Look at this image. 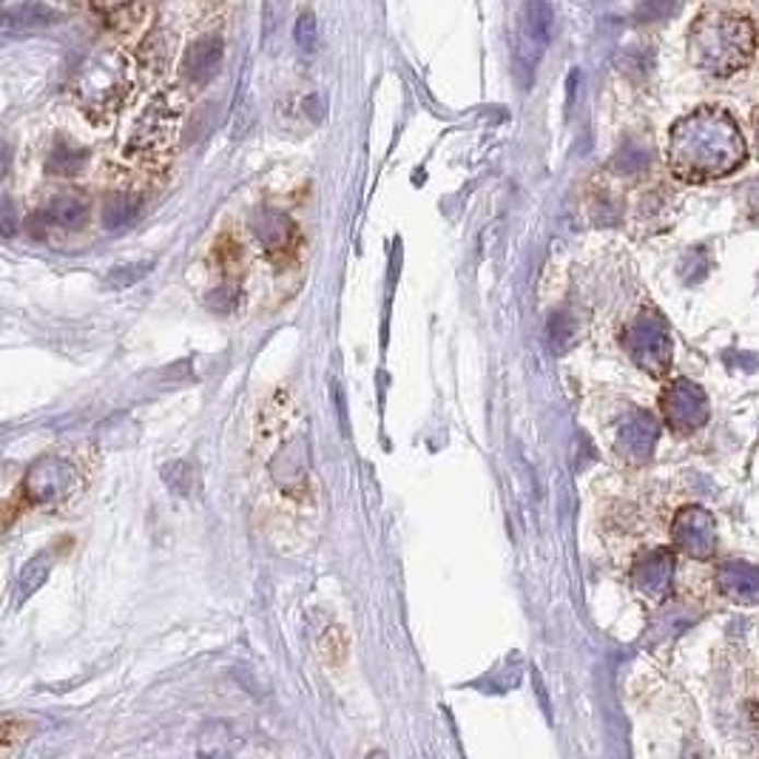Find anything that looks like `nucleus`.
<instances>
[{
    "label": "nucleus",
    "mask_w": 759,
    "mask_h": 759,
    "mask_svg": "<svg viewBox=\"0 0 759 759\" xmlns=\"http://www.w3.org/2000/svg\"><path fill=\"white\" fill-rule=\"evenodd\" d=\"M672 577H675V554L668 549H649L634 563V586L640 595L661 600L672 589Z\"/></svg>",
    "instance_id": "nucleus-8"
},
{
    "label": "nucleus",
    "mask_w": 759,
    "mask_h": 759,
    "mask_svg": "<svg viewBox=\"0 0 759 759\" xmlns=\"http://www.w3.org/2000/svg\"><path fill=\"white\" fill-rule=\"evenodd\" d=\"M549 339H552L554 350L569 348V341H572V322L563 313H554L552 322H549Z\"/></svg>",
    "instance_id": "nucleus-20"
},
{
    "label": "nucleus",
    "mask_w": 759,
    "mask_h": 759,
    "mask_svg": "<svg viewBox=\"0 0 759 759\" xmlns=\"http://www.w3.org/2000/svg\"><path fill=\"white\" fill-rule=\"evenodd\" d=\"M367 759H390V757H387V754H384V751H373Z\"/></svg>",
    "instance_id": "nucleus-24"
},
{
    "label": "nucleus",
    "mask_w": 759,
    "mask_h": 759,
    "mask_svg": "<svg viewBox=\"0 0 759 759\" xmlns=\"http://www.w3.org/2000/svg\"><path fill=\"white\" fill-rule=\"evenodd\" d=\"M78 487V472L60 455H40L32 467L26 469L23 481V495L37 506H55L69 501V495Z\"/></svg>",
    "instance_id": "nucleus-5"
},
{
    "label": "nucleus",
    "mask_w": 759,
    "mask_h": 759,
    "mask_svg": "<svg viewBox=\"0 0 759 759\" xmlns=\"http://www.w3.org/2000/svg\"><path fill=\"white\" fill-rule=\"evenodd\" d=\"M643 165H646V154H643V151H634L632 154V145H626V149L618 154V160H615V168L626 171V174H629V171L643 168Z\"/></svg>",
    "instance_id": "nucleus-22"
},
{
    "label": "nucleus",
    "mask_w": 759,
    "mask_h": 759,
    "mask_svg": "<svg viewBox=\"0 0 759 759\" xmlns=\"http://www.w3.org/2000/svg\"><path fill=\"white\" fill-rule=\"evenodd\" d=\"M83 160L85 151L78 149L74 142H57L55 151H51L49 168L55 171V174H71V171H78L80 165H83Z\"/></svg>",
    "instance_id": "nucleus-18"
},
{
    "label": "nucleus",
    "mask_w": 759,
    "mask_h": 759,
    "mask_svg": "<svg viewBox=\"0 0 759 759\" xmlns=\"http://www.w3.org/2000/svg\"><path fill=\"white\" fill-rule=\"evenodd\" d=\"M165 481H168V487L174 492H188L191 490V483H194V469H191V464H185V462H177V464H171V467H165Z\"/></svg>",
    "instance_id": "nucleus-19"
},
{
    "label": "nucleus",
    "mask_w": 759,
    "mask_h": 759,
    "mask_svg": "<svg viewBox=\"0 0 759 759\" xmlns=\"http://www.w3.org/2000/svg\"><path fill=\"white\" fill-rule=\"evenodd\" d=\"M672 540L689 558L705 561V558L714 554V547H717V524H714L711 512L703 510V506H682L677 512L675 526H672Z\"/></svg>",
    "instance_id": "nucleus-6"
},
{
    "label": "nucleus",
    "mask_w": 759,
    "mask_h": 759,
    "mask_svg": "<svg viewBox=\"0 0 759 759\" xmlns=\"http://www.w3.org/2000/svg\"><path fill=\"white\" fill-rule=\"evenodd\" d=\"M137 213H140V199L120 194L106 206V227L108 231H122L137 220Z\"/></svg>",
    "instance_id": "nucleus-17"
},
{
    "label": "nucleus",
    "mask_w": 759,
    "mask_h": 759,
    "mask_svg": "<svg viewBox=\"0 0 759 759\" xmlns=\"http://www.w3.org/2000/svg\"><path fill=\"white\" fill-rule=\"evenodd\" d=\"M661 410L666 427L677 435L697 433L711 416L709 396H705L703 387H697L689 378H677V382L668 384L661 396Z\"/></svg>",
    "instance_id": "nucleus-4"
},
{
    "label": "nucleus",
    "mask_w": 759,
    "mask_h": 759,
    "mask_svg": "<svg viewBox=\"0 0 759 759\" xmlns=\"http://www.w3.org/2000/svg\"><path fill=\"white\" fill-rule=\"evenodd\" d=\"M55 12L40 3H23V7L3 9V35L12 32H37V28L49 26Z\"/></svg>",
    "instance_id": "nucleus-14"
},
{
    "label": "nucleus",
    "mask_w": 759,
    "mask_h": 759,
    "mask_svg": "<svg viewBox=\"0 0 759 759\" xmlns=\"http://www.w3.org/2000/svg\"><path fill=\"white\" fill-rule=\"evenodd\" d=\"M754 128H757V151H759V114L754 117Z\"/></svg>",
    "instance_id": "nucleus-25"
},
{
    "label": "nucleus",
    "mask_w": 759,
    "mask_h": 759,
    "mask_svg": "<svg viewBox=\"0 0 759 759\" xmlns=\"http://www.w3.org/2000/svg\"><path fill=\"white\" fill-rule=\"evenodd\" d=\"M174 126H177V114L165 112V108H151L145 117H142L140 128L135 135V149L140 151H160L168 145L171 135H174Z\"/></svg>",
    "instance_id": "nucleus-11"
},
{
    "label": "nucleus",
    "mask_w": 759,
    "mask_h": 759,
    "mask_svg": "<svg viewBox=\"0 0 759 759\" xmlns=\"http://www.w3.org/2000/svg\"><path fill=\"white\" fill-rule=\"evenodd\" d=\"M46 220L57 222V225L63 227H80L89 220V202H85V197H80V194H63V197H57L55 202H51Z\"/></svg>",
    "instance_id": "nucleus-16"
},
{
    "label": "nucleus",
    "mask_w": 759,
    "mask_h": 759,
    "mask_svg": "<svg viewBox=\"0 0 759 759\" xmlns=\"http://www.w3.org/2000/svg\"><path fill=\"white\" fill-rule=\"evenodd\" d=\"M717 589L734 604H759V567L732 561L717 569Z\"/></svg>",
    "instance_id": "nucleus-10"
},
{
    "label": "nucleus",
    "mask_w": 759,
    "mask_h": 759,
    "mask_svg": "<svg viewBox=\"0 0 759 759\" xmlns=\"http://www.w3.org/2000/svg\"><path fill=\"white\" fill-rule=\"evenodd\" d=\"M225 57V43L222 37H199L183 55V78L188 83H206L222 66Z\"/></svg>",
    "instance_id": "nucleus-9"
},
{
    "label": "nucleus",
    "mask_w": 759,
    "mask_h": 759,
    "mask_svg": "<svg viewBox=\"0 0 759 759\" xmlns=\"http://www.w3.org/2000/svg\"><path fill=\"white\" fill-rule=\"evenodd\" d=\"M661 435V424L649 412H629L618 427V453L629 462H649Z\"/></svg>",
    "instance_id": "nucleus-7"
},
{
    "label": "nucleus",
    "mask_w": 759,
    "mask_h": 759,
    "mask_svg": "<svg viewBox=\"0 0 759 759\" xmlns=\"http://www.w3.org/2000/svg\"><path fill=\"white\" fill-rule=\"evenodd\" d=\"M51 563H55V554L40 552L21 569V575H17V604L28 600V597L40 589L43 583H46V577H49Z\"/></svg>",
    "instance_id": "nucleus-15"
},
{
    "label": "nucleus",
    "mask_w": 759,
    "mask_h": 759,
    "mask_svg": "<svg viewBox=\"0 0 759 759\" xmlns=\"http://www.w3.org/2000/svg\"><path fill=\"white\" fill-rule=\"evenodd\" d=\"M746 140L723 108H697L672 126L668 165L682 183L703 185L723 179L746 163Z\"/></svg>",
    "instance_id": "nucleus-1"
},
{
    "label": "nucleus",
    "mask_w": 759,
    "mask_h": 759,
    "mask_svg": "<svg viewBox=\"0 0 759 759\" xmlns=\"http://www.w3.org/2000/svg\"><path fill=\"white\" fill-rule=\"evenodd\" d=\"M293 35H296V43L305 51H311L313 46H316V23H313V14H302V17H299Z\"/></svg>",
    "instance_id": "nucleus-21"
},
{
    "label": "nucleus",
    "mask_w": 759,
    "mask_h": 759,
    "mask_svg": "<svg viewBox=\"0 0 759 759\" xmlns=\"http://www.w3.org/2000/svg\"><path fill=\"white\" fill-rule=\"evenodd\" d=\"M3 234L12 236L14 234V220H12V206L7 202V208H3Z\"/></svg>",
    "instance_id": "nucleus-23"
},
{
    "label": "nucleus",
    "mask_w": 759,
    "mask_h": 759,
    "mask_svg": "<svg viewBox=\"0 0 759 759\" xmlns=\"http://www.w3.org/2000/svg\"><path fill=\"white\" fill-rule=\"evenodd\" d=\"M759 49V32L751 17L728 7H709L700 12L689 32V55L697 69L714 78L743 71Z\"/></svg>",
    "instance_id": "nucleus-2"
},
{
    "label": "nucleus",
    "mask_w": 759,
    "mask_h": 759,
    "mask_svg": "<svg viewBox=\"0 0 759 759\" xmlns=\"http://www.w3.org/2000/svg\"><path fill=\"white\" fill-rule=\"evenodd\" d=\"M689 759H700V757H689Z\"/></svg>",
    "instance_id": "nucleus-26"
},
{
    "label": "nucleus",
    "mask_w": 759,
    "mask_h": 759,
    "mask_svg": "<svg viewBox=\"0 0 759 759\" xmlns=\"http://www.w3.org/2000/svg\"><path fill=\"white\" fill-rule=\"evenodd\" d=\"M549 28H552V9H549L547 3H529V7L524 9V60L529 66L538 60V55L544 51V46H547Z\"/></svg>",
    "instance_id": "nucleus-13"
},
{
    "label": "nucleus",
    "mask_w": 759,
    "mask_h": 759,
    "mask_svg": "<svg viewBox=\"0 0 759 759\" xmlns=\"http://www.w3.org/2000/svg\"><path fill=\"white\" fill-rule=\"evenodd\" d=\"M254 234L268 250H284L293 242V222L277 208H259L254 217Z\"/></svg>",
    "instance_id": "nucleus-12"
},
{
    "label": "nucleus",
    "mask_w": 759,
    "mask_h": 759,
    "mask_svg": "<svg viewBox=\"0 0 759 759\" xmlns=\"http://www.w3.org/2000/svg\"><path fill=\"white\" fill-rule=\"evenodd\" d=\"M623 345L640 367L663 376L672 364V339H668V327L663 316L657 313H640L632 325L626 327Z\"/></svg>",
    "instance_id": "nucleus-3"
}]
</instances>
